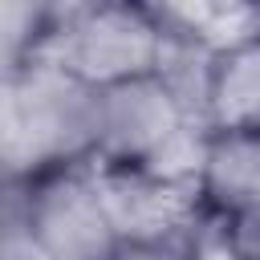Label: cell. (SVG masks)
Wrapping results in <instances>:
<instances>
[{
	"instance_id": "obj_2",
	"label": "cell",
	"mask_w": 260,
	"mask_h": 260,
	"mask_svg": "<svg viewBox=\"0 0 260 260\" xmlns=\"http://www.w3.org/2000/svg\"><path fill=\"white\" fill-rule=\"evenodd\" d=\"M211 130L183 110L158 73L98 89V154L93 162L138 167L199 191V167Z\"/></svg>"
},
{
	"instance_id": "obj_6",
	"label": "cell",
	"mask_w": 260,
	"mask_h": 260,
	"mask_svg": "<svg viewBox=\"0 0 260 260\" xmlns=\"http://www.w3.org/2000/svg\"><path fill=\"white\" fill-rule=\"evenodd\" d=\"M199 203L211 219L260 203V130H211L199 167Z\"/></svg>"
},
{
	"instance_id": "obj_11",
	"label": "cell",
	"mask_w": 260,
	"mask_h": 260,
	"mask_svg": "<svg viewBox=\"0 0 260 260\" xmlns=\"http://www.w3.org/2000/svg\"><path fill=\"white\" fill-rule=\"evenodd\" d=\"M114 260H195V248H142V244H122Z\"/></svg>"
},
{
	"instance_id": "obj_10",
	"label": "cell",
	"mask_w": 260,
	"mask_h": 260,
	"mask_svg": "<svg viewBox=\"0 0 260 260\" xmlns=\"http://www.w3.org/2000/svg\"><path fill=\"white\" fill-rule=\"evenodd\" d=\"M0 260H49V252L28 232L24 215L4 199V236H0Z\"/></svg>"
},
{
	"instance_id": "obj_9",
	"label": "cell",
	"mask_w": 260,
	"mask_h": 260,
	"mask_svg": "<svg viewBox=\"0 0 260 260\" xmlns=\"http://www.w3.org/2000/svg\"><path fill=\"white\" fill-rule=\"evenodd\" d=\"M215 232L236 260H260V203L215 219Z\"/></svg>"
},
{
	"instance_id": "obj_3",
	"label": "cell",
	"mask_w": 260,
	"mask_h": 260,
	"mask_svg": "<svg viewBox=\"0 0 260 260\" xmlns=\"http://www.w3.org/2000/svg\"><path fill=\"white\" fill-rule=\"evenodd\" d=\"M41 57H53L93 89L150 77L162 57L158 8L130 0L65 4Z\"/></svg>"
},
{
	"instance_id": "obj_8",
	"label": "cell",
	"mask_w": 260,
	"mask_h": 260,
	"mask_svg": "<svg viewBox=\"0 0 260 260\" xmlns=\"http://www.w3.org/2000/svg\"><path fill=\"white\" fill-rule=\"evenodd\" d=\"M61 4H28V0H4L0 4V61L4 69H16L45 53L53 28H57Z\"/></svg>"
},
{
	"instance_id": "obj_5",
	"label": "cell",
	"mask_w": 260,
	"mask_h": 260,
	"mask_svg": "<svg viewBox=\"0 0 260 260\" xmlns=\"http://www.w3.org/2000/svg\"><path fill=\"white\" fill-rule=\"evenodd\" d=\"M93 179L110 223L122 244L142 248H195L199 232L207 228V211L195 187L158 179L138 167H110L93 162Z\"/></svg>"
},
{
	"instance_id": "obj_1",
	"label": "cell",
	"mask_w": 260,
	"mask_h": 260,
	"mask_svg": "<svg viewBox=\"0 0 260 260\" xmlns=\"http://www.w3.org/2000/svg\"><path fill=\"white\" fill-rule=\"evenodd\" d=\"M4 179L28 183L49 171L85 167L98 154V89L53 57L4 69L0 98Z\"/></svg>"
},
{
	"instance_id": "obj_4",
	"label": "cell",
	"mask_w": 260,
	"mask_h": 260,
	"mask_svg": "<svg viewBox=\"0 0 260 260\" xmlns=\"http://www.w3.org/2000/svg\"><path fill=\"white\" fill-rule=\"evenodd\" d=\"M4 199L24 215L49 260H114L122 248L93 179V162L49 171L28 183L4 179Z\"/></svg>"
},
{
	"instance_id": "obj_7",
	"label": "cell",
	"mask_w": 260,
	"mask_h": 260,
	"mask_svg": "<svg viewBox=\"0 0 260 260\" xmlns=\"http://www.w3.org/2000/svg\"><path fill=\"white\" fill-rule=\"evenodd\" d=\"M211 130H260V41L236 45L215 57L207 89Z\"/></svg>"
},
{
	"instance_id": "obj_12",
	"label": "cell",
	"mask_w": 260,
	"mask_h": 260,
	"mask_svg": "<svg viewBox=\"0 0 260 260\" xmlns=\"http://www.w3.org/2000/svg\"><path fill=\"white\" fill-rule=\"evenodd\" d=\"M256 41H260V16H256Z\"/></svg>"
}]
</instances>
